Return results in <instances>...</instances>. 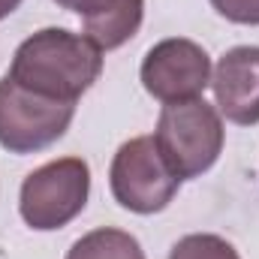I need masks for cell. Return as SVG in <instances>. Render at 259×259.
<instances>
[{
    "mask_svg": "<svg viewBox=\"0 0 259 259\" xmlns=\"http://www.w3.org/2000/svg\"><path fill=\"white\" fill-rule=\"evenodd\" d=\"M109 187L121 208L133 214H157L175 199L181 178L160 154L154 136H136L112 157Z\"/></svg>",
    "mask_w": 259,
    "mask_h": 259,
    "instance_id": "4",
    "label": "cell"
},
{
    "mask_svg": "<svg viewBox=\"0 0 259 259\" xmlns=\"http://www.w3.org/2000/svg\"><path fill=\"white\" fill-rule=\"evenodd\" d=\"M91 196V169L81 157H61L33 169L18 193L21 220L36 232L64 229L75 220Z\"/></svg>",
    "mask_w": 259,
    "mask_h": 259,
    "instance_id": "3",
    "label": "cell"
},
{
    "mask_svg": "<svg viewBox=\"0 0 259 259\" xmlns=\"http://www.w3.org/2000/svg\"><path fill=\"white\" fill-rule=\"evenodd\" d=\"M139 75L145 91L163 106L196 100L211 84V58L193 39L169 36L148 49Z\"/></svg>",
    "mask_w": 259,
    "mask_h": 259,
    "instance_id": "6",
    "label": "cell"
},
{
    "mask_svg": "<svg viewBox=\"0 0 259 259\" xmlns=\"http://www.w3.org/2000/svg\"><path fill=\"white\" fill-rule=\"evenodd\" d=\"M169 259H241L238 250L211 232H193L184 235L181 241H175V247L169 250Z\"/></svg>",
    "mask_w": 259,
    "mask_h": 259,
    "instance_id": "10",
    "label": "cell"
},
{
    "mask_svg": "<svg viewBox=\"0 0 259 259\" xmlns=\"http://www.w3.org/2000/svg\"><path fill=\"white\" fill-rule=\"evenodd\" d=\"M75 118V103L52 100L0 78V148L9 154H36L55 145Z\"/></svg>",
    "mask_w": 259,
    "mask_h": 259,
    "instance_id": "5",
    "label": "cell"
},
{
    "mask_svg": "<svg viewBox=\"0 0 259 259\" xmlns=\"http://www.w3.org/2000/svg\"><path fill=\"white\" fill-rule=\"evenodd\" d=\"M211 6L232 24H259V0H211Z\"/></svg>",
    "mask_w": 259,
    "mask_h": 259,
    "instance_id": "11",
    "label": "cell"
},
{
    "mask_svg": "<svg viewBox=\"0 0 259 259\" xmlns=\"http://www.w3.org/2000/svg\"><path fill=\"white\" fill-rule=\"evenodd\" d=\"M223 139H226V130L220 121V112L202 97L166 103L154 133L160 154L166 157V163L181 181L199 178L217 163L223 151Z\"/></svg>",
    "mask_w": 259,
    "mask_h": 259,
    "instance_id": "2",
    "label": "cell"
},
{
    "mask_svg": "<svg viewBox=\"0 0 259 259\" xmlns=\"http://www.w3.org/2000/svg\"><path fill=\"white\" fill-rule=\"evenodd\" d=\"M61 9L81 15V33L103 52L130 42L145 18V0H55Z\"/></svg>",
    "mask_w": 259,
    "mask_h": 259,
    "instance_id": "8",
    "label": "cell"
},
{
    "mask_svg": "<svg viewBox=\"0 0 259 259\" xmlns=\"http://www.w3.org/2000/svg\"><path fill=\"white\" fill-rule=\"evenodd\" d=\"M100 72L103 49L97 42L64 27H42L15 49L6 75L33 94L78 103V97L100 78Z\"/></svg>",
    "mask_w": 259,
    "mask_h": 259,
    "instance_id": "1",
    "label": "cell"
},
{
    "mask_svg": "<svg viewBox=\"0 0 259 259\" xmlns=\"http://www.w3.org/2000/svg\"><path fill=\"white\" fill-rule=\"evenodd\" d=\"M217 112L238 127L259 124V46L229 49L211 72Z\"/></svg>",
    "mask_w": 259,
    "mask_h": 259,
    "instance_id": "7",
    "label": "cell"
},
{
    "mask_svg": "<svg viewBox=\"0 0 259 259\" xmlns=\"http://www.w3.org/2000/svg\"><path fill=\"white\" fill-rule=\"evenodd\" d=\"M66 259H145V250L136 235L115 226H100L81 235L66 250Z\"/></svg>",
    "mask_w": 259,
    "mask_h": 259,
    "instance_id": "9",
    "label": "cell"
},
{
    "mask_svg": "<svg viewBox=\"0 0 259 259\" xmlns=\"http://www.w3.org/2000/svg\"><path fill=\"white\" fill-rule=\"evenodd\" d=\"M18 6H21V0H0V21H3L6 15H12Z\"/></svg>",
    "mask_w": 259,
    "mask_h": 259,
    "instance_id": "12",
    "label": "cell"
}]
</instances>
